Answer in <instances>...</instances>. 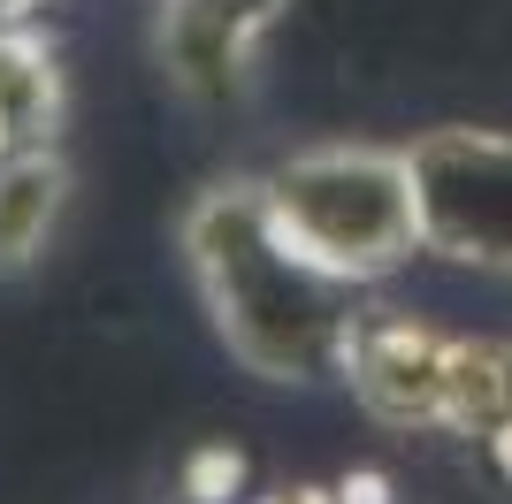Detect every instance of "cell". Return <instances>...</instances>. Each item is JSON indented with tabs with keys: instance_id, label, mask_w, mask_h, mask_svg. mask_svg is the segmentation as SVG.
<instances>
[{
	"instance_id": "cell-10",
	"label": "cell",
	"mask_w": 512,
	"mask_h": 504,
	"mask_svg": "<svg viewBox=\"0 0 512 504\" xmlns=\"http://www.w3.org/2000/svg\"><path fill=\"white\" fill-rule=\"evenodd\" d=\"M329 497H337V504H390V482H383V474H344Z\"/></svg>"
},
{
	"instance_id": "cell-5",
	"label": "cell",
	"mask_w": 512,
	"mask_h": 504,
	"mask_svg": "<svg viewBox=\"0 0 512 504\" xmlns=\"http://www.w3.org/2000/svg\"><path fill=\"white\" fill-rule=\"evenodd\" d=\"M291 0H161V69L184 100H237L245 54Z\"/></svg>"
},
{
	"instance_id": "cell-12",
	"label": "cell",
	"mask_w": 512,
	"mask_h": 504,
	"mask_svg": "<svg viewBox=\"0 0 512 504\" xmlns=\"http://www.w3.org/2000/svg\"><path fill=\"white\" fill-rule=\"evenodd\" d=\"M490 459L505 466V482H512V420H505V428H497V436H490Z\"/></svg>"
},
{
	"instance_id": "cell-11",
	"label": "cell",
	"mask_w": 512,
	"mask_h": 504,
	"mask_svg": "<svg viewBox=\"0 0 512 504\" xmlns=\"http://www.w3.org/2000/svg\"><path fill=\"white\" fill-rule=\"evenodd\" d=\"M260 504H337L329 489H276V497H260Z\"/></svg>"
},
{
	"instance_id": "cell-1",
	"label": "cell",
	"mask_w": 512,
	"mask_h": 504,
	"mask_svg": "<svg viewBox=\"0 0 512 504\" xmlns=\"http://www.w3.org/2000/svg\"><path fill=\"white\" fill-rule=\"evenodd\" d=\"M184 260L199 275L214 336L260 382H344L367 283L337 275L283 230L260 176H230V184L199 191L184 214Z\"/></svg>"
},
{
	"instance_id": "cell-2",
	"label": "cell",
	"mask_w": 512,
	"mask_h": 504,
	"mask_svg": "<svg viewBox=\"0 0 512 504\" xmlns=\"http://www.w3.org/2000/svg\"><path fill=\"white\" fill-rule=\"evenodd\" d=\"M268 184V207L314 260H329L352 283L406 268L421 245V191H413V153L383 146H321L291 153Z\"/></svg>"
},
{
	"instance_id": "cell-4",
	"label": "cell",
	"mask_w": 512,
	"mask_h": 504,
	"mask_svg": "<svg viewBox=\"0 0 512 504\" xmlns=\"http://www.w3.org/2000/svg\"><path fill=\"white\" fill-rule=\"evenodd\" d=\"M444 375H451V336L398 306H360L344 382L383 428H444Z\"/></svg>"
},
{
	"instance_id": "cell-3",
	"label": "cell",
	"mask_w": 512,
	"mask_h": 504,
	"mask_svg": "<svg viewBox=\"0 0 512 504\" xmlns=\"http://www.w3.org/2000/svg\"><path fill=\"white\" fill-rule=\"evenodd\" d=\"M421 245L512 275V130H428L413 146Z\"/></svg>"
},
{
	"instance_id": "cell-7",
	"label": "cell",
	"mask_w": 512,
	"mask_h": 504,
	"mask_svg": "<svg viewBox=\"0 0 512 504\" xmlns=\"http://www.w3.org/2000/svg\"><path fill=\"white\" fill-rule=\"evenodd\" d=\"M62 199H69V168L54 161V146L0 161V275L31 268L46 252V237L62 222Z\"/></svg>"
},
{
	"instance_id": "cell-8",
	"label": "cell",
	"mask_w": 512,
	"mask_h": 504,
	"mask_svg": "<svg viewBox=\"0 0 512 504\" xmlns=\"http://www.w3.org/2000/svg\"><path fill=\"white\" fill-rule=\"evenodd\" d=\"M512 420V344H474L451 336V375H444V428L490 443Z\"/></svg>"
},
{
	"instance_id": "cell-9",
	"label": "cell",
	"mask_w": 512,
	"mask_h": 504,
	"mask_svg": "<svg viewBox=\"0 0 512 504\" xmlns=\"http://www.w3.org/2000/svg\"><path fill=\"white\" fill-rule=\"evenodd\" d=\"M237 489H245V459L222 451V443H207V451L192 459V474H184V497L192 504H230Z\"/></svg>"
},
{
	"instance_id": "cell-6",
	"label": "cell",
	"mask_w": 512,
	"mask_h": 504,
	"mask_svg": "<svg viewBox=\"0 0 512 504\" xmlns=\"http://www.w3.org/2000/svg\"><path fill=\"white\" fill-rule=\"evenodd\" d=\"M62 123V69L23 23H0V161L54 146Z\"/></svg>"
}]
</instances>
